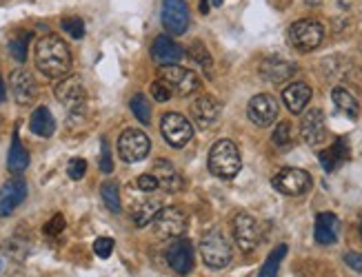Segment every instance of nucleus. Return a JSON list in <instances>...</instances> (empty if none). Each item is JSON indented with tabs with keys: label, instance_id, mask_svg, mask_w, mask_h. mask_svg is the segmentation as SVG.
Wrapping results in <instances>:
<instances>
[{
	"label": "nucleus",
	"instance_id": "28",
	"mask_svg": "<svg viewBox=\"0 0 362 277\" xmlns=\"http://www.w3.org/2000/svg\"><path fill=\"white\" fill-rule=\"evenodd\" d=\"M160 199H145L143 204H138L133 209L131 218L135 222V226H147L149 222L156 220V215L160 213Z\"/></svg>",
	"mask_w": 362,
	"mask_h": 277
},
{
	"label": "nucleus",
	"instance_id": "36",
	"mask_svg": "<svg viewBox=\"0 0 362 277\" xmlns=\"http://www.w3.org/2000/svg\"><path fill=\"white\" fill-rule=\"evenodd\" d=\"M149 91H152V96H154V100H158V102H167L171 96H174V91H171V87L164 82L162 78H158V80H154L152 82V87H149Z\"/></svg>",
	"mask_w": 362,
	"mask_h": 277
},
{
	"label": "nucleus",
	"instance_id": "23",
	"mask_svg": "<svg viewBox=\"0 0 362 277\" xmlns=\"http://www.w3.org/2000/svg\"><path fill=\"white\" fill-rule=\"evenodd\" d=\"M318 160H320V164H322V168H325L327 173L336 171V168H338L344 160H349V144H346L344 137H340V140H336L329 149L320 151Z\"/></svg>",
	"mask_w": 362,
	"mask_h": 277
},
{
	"label": "nucleus",
	"instance_id": "1",
	"mask_svg": "<svg viewBox=\"0 0 362 277\" xmlns=\"http://www.w3.org/2000/svg\"><path fill=\"white\" fill-rule=\"evenodd\" d=\"M36 67L52 80H63L71 71V51L60 36L47 34L36 42Z\"/></svg>",
	"mask_w": 362,
	"mask_h": 277
},
{
	"label": "nucleus",
	"instance_id": "20",
	"mask_svg": "<svg viewBox=\"0 0 362 277\" xmlns=\"http://www.w3.org/2000/svg\"><path fill=\"white\" fill-rule=\"evenodd\" d=\"M191 116L198 122L203 129L211 127L220 116V102L211 96H200L198 100H193L191 104Z\"/></svg>",
	"mask_w": 362,
	"mask_h": 277
},
{
	"label": "nucleus",
	"instance_id": "37",
	"mask_svg": "<svg viewBox=\"0 0 362 277\" xmlns=\"http://www.w3.org/2000/svg\"><path fill=\"white\" fill-rule=\"evenodd\" d=\"M42 230H44V235H52V238L54 235H60L65 230V218L60 213H56L54 218L42 226Z\"/></svg>",
	"mask_w": 362,
	"mask_h": 277
},
{
	"label": "nucleus",
	"instance_id": "30",
	"mask_svg": "<svg viewBox=\"0 0 362 277\" xmlns=\"http://www.w3.org/2000/svg\"><path fill=\"white\" fill-rule=\"evenodd\" d=\"M100 195H102V202L111 213H120V189L116 182H104L100 187Z\"/></svg>",
	"mask_w": 362,
	"mask_h": 277
},
{
	"label": "nucleus",
	"instance_id": "45",
	"mask_svg": "<svg viewBox=\"0 0 362 277\" xmlns=\"http://www.w3.org/2000/svg\"><path fill=\"white\" fill-rule=\"evenodd\" d=\"M200 11H203V13L209 11V3H207V0H203V3H200Z\"/></svg>",
	"mask_w": 362,
	"mask_h": 277
},
{
	"label": "nucleus",
	"instance_id": "34",
	"mask_svg": "<svg viewBox=\"0 0 362 277\" xmlns=\"http://www.w3.org/2000/svg\"><path fill=\"white\" fill-rule=\"evenodd\" d=\"M60 27H63V32L71 38H76L80 40L85 36V23L83 18H76V16H71V18H63V23H60Z\"/></svg>",
	"mask_w": 362,
	"mask_h": 277
},
{
	"label": "nucleus",
	"instance_id": "3",
	"mask_svg": "<svg viewBox=\"0 0 362 277\" xmlns=\"http://www.w3.org/2000/svg\"><path fill=\"white\" fill-rule=\"evenodd\" d=\"M325 40V27L322 23L313 20V18H305V20H298L289 27V42L291 47L298 51H313L318 49Z\"/></svg>",
	"mask_w": 362,
	"mask_h": 277
},
{
	"label": "nucleus",
	"instance_id": "16",
	"mask_svg": "<svg viewBox=\"0 0 362 277\" xmlns=\"http://www.w3.org/2000/svg\"><path fill=\"white\" fill-rule=\"evenodd\" d=\"M294 73H296V65L291 63V60L282 58V56H267L260 63V75L265 80L274 82V85L289 80Z\"/></svg>",
	"mask_w": 362,
	"mask_h": 277
},
{
	"label": "nucleus",
	"instance_id": "10",
	"mask_svg": "<svg viewBox=\"0 0 362 277\" xmlns=\"http://www.w3.org/2000/svg\"><path fill=\"white\" fill-rule=\"evenodd\" d=\"M160 18L171 36H183L189 27V7L185 0H162Z\"/></svg>",
	"mask_w": 362,
	"mask_h": 277
},
{
	"label": "nucleus",
	"instance_id": "5",
	"mask_svg": "<svg viewBox=\"0 0 362 277\" xmlns=\"http://www.w3.org/2000/svg\"><path fill=\"white\" fill-rule=\"evenodd\" d=\"M187 226H189L187 213L178 207L160 209V213L154 220V230L160 240H180L187 233Z\"/></svg>",
	"mask_w": 362,
	"mask_h": 277
},
{
	"label": "nucleus",
	"instance_id": "46",
	"mask_svg": "<svg viewBox=\"0 0 362 277\" xmlns=\"http://www.w3.org/2000/svg\"><path fill=\"white\" fill-rule=\"evenodd\" d=\"M211 5H214V7H220V5H222V0H214Z\"/></svg>",
	"mask_w": 362,
	"mask_h": 277
},
{
	"label": "nucleus",
	"instance_id": "17",
	"mask_svg": "<svg viewBox=\"0 0 362 277\" xmlns=\"http://www.w3.org/2000/svg\"><path fill=\"white\" fill-rule=\"evenodd\" d=\"M300 135H303V140L311 147H318L325 142L327 129H325V116L320 109H309L303 116V122H300Z\"/></svg>",
	"mask_w": 362,
	"mask_h": 277
},
{
	"label": "nucleus",
	"instance_id": "41",
	"mask_svg": "<svg viewBox=\"0 0 362 277\" xmlns=\"http://www.w3.org/2000/svg\"><path fill=\"white\" fill-rule=\"evenodd\" d=\"M102 156H100V171L102 173H111L114 171V162H111V153H109V142L102 140Z\"/></svg>",
	"mask_w": 362,
	"mask_h": 277
},
{
	"label": "nucleus",
	"instance_id": "25",
	"mask_svg": "<svg viewBox=\"0 0 362 277\" xmlns=\"http://www.w3.org/2000/svg\"><path fill=\"white\" fill-rule=\"evenodd\" d=\"M29 129L40 137H49L56 131V120L47 106H38V109L29 118Z\"/></svg>",
	"mask_w": 362,
	"mask_h": 277
},
{
	"label": "nucleus",
	"instance_id": "35",
	"mask_svg": "<svg viewBox=\"0 0 362 277\" xmlns=\"http://www.w3.org/2000/svg\"><path fill=\"white\" fill-rule=\"evenodd\" d=\"M189 56H191L205 71L211 69V56H209V51H207V47H205L203 42H193L191 47H189Z\"/></svg>",
	"mask_w": 362,
	"mask_h": 277
},
{
	"label": "nucleus",
	"instance_id": "31",
	"mask_svg": "<svg viewBox=\"0 0 362 277\" xmlns=\"http://www.w3.org/2000/svg\"><path fill=\"white\" fill-rule=\"evenodd\" d=\"M29 40H32V34H16L9 40V54L16 63H25L27 60V47Z\"/></svg>",
	"mask_w": 362,
	"mask_h": 277
},
{
	"label": "nucleus",
	"instance_id": "44",
	"mask_svg": "<svg viewBox=\"0 0 362 277\" xmlns=\"http://www.w3.org/2000/svg\"><path fill=\"white\" fill-rule=\"evenodd\" d=\"M0 102H5V82H3V75H0Z\"/></svg>",
	"mask_w": 362,
	"mask_h": 277
},
{
	"label": "nucleus",
	"instance_id": "27",
	"mask_svg": "<svg viewBox=\"0 0 362 277\" xmlns=\"http://www.w3.org/2000/svg\"><path fill=\"white\" fill-rule=\"evenodd\" d=\"M331 98H334V104L338 106V111H342L346 118H358V100L354 98V94H349V89L344 87H336L331 91Z\"/></svg>",
	"mask_w": 362,
	"mask_h": 277
},
{
	"label": "nucleus",
	"instance_id": "38",
	"mask_svg": "<svg viewBox=\"0 0 362 277\" xmlns=\"http://www.w3.org/2000/svg\"><path fill=\"white\" fill-rule=\"evenodd\" d=\"M135 187H138L140 191H145V193H154L156 189H160V184H158L154 173H143L138 180H135Z\"/></svg>",
	"mask_w": 362,
	"mask_h": 277
},
{
	"label": "nucleus",
	"instance_id": "2",
	"mask_svg": "<svg viewBox=\"0 0 362 277\" xmlns=\"http://www.w3.org/2000/svg\"><path fill=\"white\" fill-rule=\"evenodd\" d=\"M243 168V158L240 151L231 140H218L209 151V171L216 178L231 180Z\"/></svg>",
	"mask_w": 362,
	"mask_h": 277
},
{
	"label": "nucleus",
	"instance_id": "24",
	"mask_svg": "<svg viewBox=\"0 0 362 277\" xmlns=\"http://www.w3.org/2000/svg\"><path fill=\"white\" fill-rule=\"evenodd\" d=\"M160 184V189L164 191H178V189H183V176L178 173V168L167 162V160H158L154 164V171H152Z\"/></svg>",
	"mask_w": 362,
	"mask_h": 277
},
{
	"label": "nucleus",
	"instance_id": "19",
	"mask_svg": "<svg viewBox=\"0 0 362 277\" xmlns=\"http://www.w3.org/2000/svg\"><path fill=\"white\" fill-rule=\"evenodd\" d=\"M167 261L176 273H180V275L189 273L193 269V246H191V242L189 240L174 242L167 249Z\"/></svg>",
	"mask_w": 362,
	"mask_h": 277
},
{
	"label": "nucleus",
	"instance_id": "48",
	"mask_svg": "<svg viewBox=\"0 0 362 277\" xmlns=\"http://www.w3.org/2000/svg\"><path fill=\"white\" fill-rule=\"evenodd\" d=\"M5 3H9V0H0V5H5Z\"/></svg>",
	"mask_w": 362,
	"mask_h": 277
},
{
	"label": "nucleus",
	"instance_id": "9",
	"mask_svg": "<svg viewBox=\"0 0 362 277\" xmlns=\"http://www.w3.org/2000/svg\"><path fill=\"white\" fill-rule=\"evenodd\" d=\"M234 238L240 249L245 253H251L253 249H258V244L263 240L260 224L249 213H238L234 218Z\"/></svg>",
	"mask_w": 362,
	"mask_h": 277
},
{
	"label": "nucleus",
	"instance_id": "50",
	"mask_svg": "<svg viewBox=\"0 0 362 277\" xmlns=\"http://www.w3.org/2000/svg\"><path fill=\"white\" fill-rule=\"evenodd\" d=\"M342 3H344V0H342Z\"/></svg>",
	"mask_w": 362,
	"mask_h": 277
},
{
	"label": "nucleus",
	"instance_id": "11",
	"mask_svg": "<svg viewBox=\"0 0 362 277\" xmlns=\"http://www.w3.org/2000/svg\"><path fill=\"white\" fill-rule=\"evenodd\" d=\"M274 189L282 195H303L311 189V176L303 168H282L274 176Z\"/></svg>",
	"mask_w": 362,
	"mask_h": 277
},
{
	"label": "nucleus",
	"instance_id": "26",
	"mask_svg": "<svg viewBox=\"0 0 362 277\" xmlns=\"http://www.w3.org/2000/svg\"><path fill=\"white\" fill-rule=\"evenodd\" d=\"M7 166L11 173H23L25 168L29 166V153L27 149L23 147L20 137H18V129L13 131V140H11V149H9V160H7Z\"/></svg>",
	"mask_w": 362,
	"mask_h": 277
},
{
	"label": "nucleus",
	"instance_id": "33",
	"mask_svg": "<svg viewBox=\"0 0 362 277\" xmlns=\"http://www.w3.org/2000/svg\"><path fill=\"white\" fill-rule=\"evenodd\" d=\"M291 122H280V125L274 129V135H271V142L278 149H286L291 144Z\"/></svg>",
	"mask_w": 362,
	"mask_h": 277
},
{
	"label": "nucleus",
	"instance_id": "4",
	"mask_svg": "<svg viewBox=\"0 0 362 277\" xmlns=\"http://www.w3.org/2000/svg\"><path fill=\"white\" fill-rule=\"evenodd\" d=\"M200 253H203L205 264L211 266V269L229 266V261L234 257L231 246H229L227 238H224L220 230H209V233L203 235V240H200Z\"/></svg>",
	"mask_w": 362,
	"mask_h": 277
},
{
	"label": "nucleus",
	"instance_id": "32",
	"mask_svg": "<svg viewBox=\"0 0 362 277\" xmlns=\"http://www.w3.org/2000/svg\"><path fill=\"white\" fill-rule=\"evenodd\" d=\"M131 111L143 125H149V122H152V106H149V100L143 94H135L131 98Z\"/></svg>",
	"mask_w": 362,
	"mask_h": 277
},
{
	"label": "nucleus",
	"instance_id": "15",
	"mask_svg": "<svg viewBox=\"0 0 362 277\" xmlns=\"http://www.w3.org/2000/svg\"><path fill=\"white\" fill-rule=\"evenodd\" d=\"M11 94L13 100H16L20 106H29L34 104L38 98V82L29 71L18 69L11 73Z\"/></svg>",
	"mask_w": 362,
	"mask_h": 277
},
{
	"label": "nucleus",
	"instance_id": "22",
	"mask_svg": "<svg viewBox=\"0 0 362 277\" xmlns=\"http://www.w3.org/2000/svg\"><path fill=\"white\" fill-rule=\"evenodd\" d=\"M340 235V220L334 213H320L315 218V242L329 246L334 244Z\"/></svg>",
	"mask_w": 362,
	"mask_h": 277
},
{
	"label": "nucleus",
	"instance_id": "47",
	"mask_svg": "<svg viewBox=\"0 0 362 277\" xmlns=\"http://www.w3.org/2000/svg\"><path fill=\"white\" fill-rule=\"evenodd\" d=\"M360 238H362V220H360Z\"/></svg>",
	"mask_w": 362,
	"mask_h": 277
},
{
	"label": "nucleus",
	"instance_id": "42",
	"mask_svg": "<svg viewBox=\"0 0 362 277\" xmlns=\"http://www.w3.org/2000/svg\"><path fill=\"white\" fill-rule=\"evenodd\" d=\"M344 264L354 269L356 273H362V255L360 253H344Z\"/></svg>",
	"mask_w": 362,
	"mask_h": 277
},
{
	"label": "nucleus",
	"instance_id": "12",
	"mask_svg": "<svg viewBox=\"0 0 362 277\" xmlns=\"http://www.w3.org/2000/svg\"><path fill=\"white\" fill-rule=\"evenodd\" d=\"M54 96L60 104H65L69 111H78L83 109L85 104V87H83V80L76 78V75H67L63 78L56 89H54Z\"/></svg>",
	"mask_w": 362,
	"mask_h": 277
},
{
	"label": "nucleus",
	"instance_id": "6",
	"mask_svg": "<svg viewBox=\"0 0 362 277\" xmlns=\"http://www.w3.org/2000/svg\"><path fill=\"white\" fill-rule=\"evenodd\" d=\"M149 149H152V140L140 129H125L118 137V156L129 164L145 160L149 156Z\"/></svg>",
	"mask_w": 362,
	"mask_h": 277
},
{
	"label": "nucleus",
	"instance_id": "8",
	"mask_svg": "<svg viewBox=\"0 0 362 277\" xmlns=\"http://www.w3.org/2000/svg\"><path fill=\"white\" fill-rule=\"evenodd\" d=\"M160 78L171 87L174 94L178 96H191L200 89V78L193 71L178 67V65H167L160 69Z\"/></svg>",
	"mask_w": 362,
	"mask_h": 277
},
{
	"label": "nucleus",
	"instance_id": "29",
	"mask_svg": "<svg viewBox=\"0 0 362 277\" xmlns=\"http://www.w3.org/2000/svg\"><path fill=\"white\" fill-rule=\"evenodd\" d=\"M284 255H286V244L276 246V249L269 253V257L265 259L258 277H278V269H280V261L284 259Z\"/></svg>",
	"mask_w": 362,
	"mask_h": 277
},
{
	"label": "nucleus",
	"instance_id": "14",
	"mask_svg": "<svg viewBox=\"0 0 362 277\" xmlns=\"http://www.w3.org/2000/svg\"><path fill=\"white\" fill-rule=\"evenodd\" d=\"M27 197V182L25 178H11L0 189V218H7L16 211Z\"/></svg>",
	"mask_w": 362,
	"mask_h": 277
},
{
	"label": "nucleus",
	"instance_id": "7",
	"mask_svg": "<svg viewBox=\"0 0 362 277\" xmlns=\"http://www.w3.org/2000/svg\"><path fill=\"white\" fill-rule=\"evenodd\" d=\"M160 133L164 142L174 149H183L191 137H193V127L191 122L180 116V113H164L160 120Z\"/></svg>",
	"mask_w": 362,
	"mask_h": 277
},
{
	"label": "nucleus",
	"instance_id": "39",
	"mask_svg": "<svg viewBox=\"0 0 362 277\" xmlns=\"http://www.w3.org/2000/svg\"><path fill=\"white\" fill-rule=\"evenodd\" d=\"M85 173H87V162L83 158H73L67 166V176L71 180H83Z\"/></svg>",
	"mask_w": 362,
	"mask_h": 277
},
{
	"label": "nucleus",
	"instance_id": "13",
	"mask_svg": "<svg viewBox=\"0 0 362 277\" xmlns=\"http://www.w3.org/2000/svg\"><path fill=\"white\" fill-rule=\"evenodd\" d=\"M247 113H249V120L258 127L274 125L276 118H278V100L274 96H269V94L253 96L249 100Z\"/></svg>",
	"mask_w": 362,
	"mask_h": 277
},
{
	"label": "nucleus",
	"instance_id": "21",
	"mask_svg": "<svg viewBox=\"0 0 362 277\" xmlns=\"http://www.w3.org/2000/svg\"><path fill=\"white\" fill-rule=\"evenodd\" d=\"M282 100H284V106L291 113H303V109L311 100V89L305 82H291L282 91Z\"/></svg>",
	"mask_w": 362,
	"mask_h": 277
},
{
	"label": "nucleus",
	"instance_id": "40",
	"mask_svg": "<svg viewBox=\"0 0 362 277\" xmlns=\"http://www.w3.org/2000/svg\"><path fill=\"white\" fill-rule=\"evenodd\" d=\"M114 251V240L111 238H98L94 242V253L102 259H107Z\"/></svg>",
	"mask_w": 362,
	"mask_h": 277
},
{
	"label": "nucleus",
	"instance_id": "43",
	"mask_svg": "<svg viewBox=\"0 0 362 277\" xmlns=\"http://www.w3.org/2000/svg\"><path fill=\"white\" fill-rule=\"evenodd\" d=\"M20 249H27V244H20ZM5 251H7L9 255L16 257V240L7 242V244H5ZM25 255H27V251H20V253H18V259H23Z\"/></svg>",
	"mask_w": 362,
	"mask_h": 277
},
{
	"label": "nucleus",
	"instance_id": "49",
	"mask_svg": "<svg viewBox=\"0 0 362 277\" xmlns=\"http://www.w3.org/2000/svg\"><path fill=\"white\" fill-rule=\"evenodd\" d=\"M0 269H3V261H0Z\"/></svg>",
	"mask_w": 362,
	"mask_h": 277
},
{
	"label": "nucleus",
	"instance_id": "18",
	"mask_svg": "<svg viewBox=\"0 0 362 277\" xmlns=\"http://www.w3.org/2000/svg\"><path fill=\"white\" fill-rule=\"evenodd\" d=\"M185 51L183 47L171 40L169 36H158L152 44V58H154V63L162 65V67H167V65H178L180 60H183Z\"/></svg>",
	"mask_w": 362,
	"mask_h": 277
}]
</instances>
